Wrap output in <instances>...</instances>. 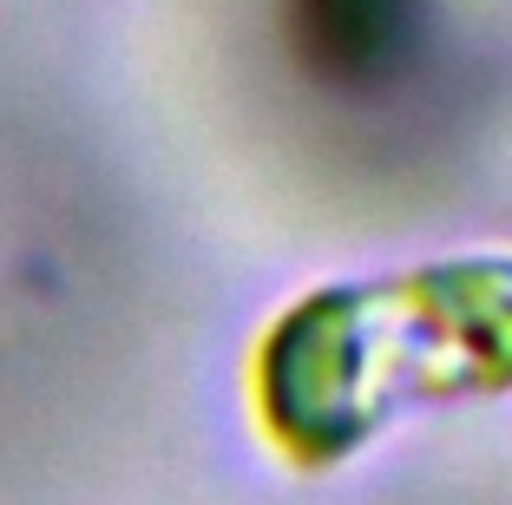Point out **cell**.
<instances>
[{
    "label": "cell",
    "mask_w": 512,
    "mask_h": 505,
    "mask_svg": "<svg viewBox=\"0 0 512 505\" xmlns=\"http://www.w3.org/2000/svg\"><path fill=\"white\" fill-rule=\"evenodd\" d=\"M434 0H283L296 60L329 92H388L427 40Z\"/></svg>",
    "instance_id": "2"
},
{
    "label": "cell",
    "mask_w": 512,
    "mask_h": 505,
    "mask_svg": "<svg viewBox=\"0 0 512 505\" xmlns=\"http://www.w3.org/2000/svg\"><path fill=\"white\" fill-rule=\"evenodd\" d=\"M512 394V256L322 283L250 342V427L289 473H335L394 420Z\"/></svg>",
    "instance_id": "1"
}]
</instances>
